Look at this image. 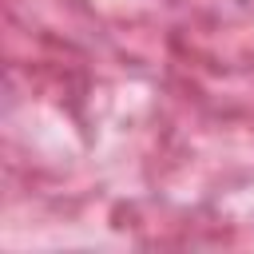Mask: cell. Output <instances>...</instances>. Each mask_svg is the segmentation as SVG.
<instances>
[]
</instances>
